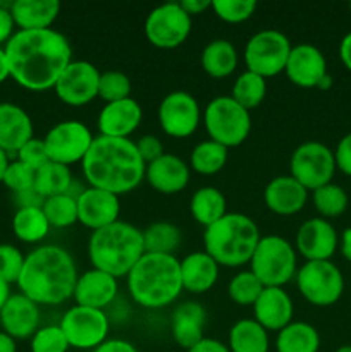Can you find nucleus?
<instances>
[{"mask_svg":"<svg viewBox=\"0 0 351 352\" xmlns=\"http://www.w3.org/2000/svg\"><path fill=\"white\" fill-rule=\"evenodd\" d=\"M334 160H336V168L351 177V133L339 140L336 150H334Z\"/></svg>","mask_w":351,"mask_h":352,"instance_id":"8fccbe9b","label":"nucleus"},{"mask_svg":"<svg viewBox=\"0 0 351 352\" xmlns=\"http://www.w3.org/2000/svg\"><path fill=\"white\" fill-rule=\"evenodd\" d=\"M10 296H12L10 294V284H7L6 280H2V278H0V309H2L3 305L9 301Z\"/></svg>","mask_w":351,"mask_h":352,"instance_id":"680f3d73","label":"nucleus"},{"mask_svg":"<svg viewBox=\"0 0 351 352\" xmlns=\"http://www.w3.org/2000/svg\"><path fill=\"white\" fill-rule=\"evenodd\" d=\"M202 120L209 140L222 144L227 150L243 144L250 136V112L234 102L231 95H220L210 100L203 109Z\"/></svg>","mask_w":351,"mask_h":352,"instance_id":"6e6552de","label":"nucleus"},{"mask_svg":"<svg viewBox=\"0 0 351 352\" xmlns=\"http://www.w3.org/2000/svg\"><path fill=\"white\" fill-rule=\"evenodd\" d=\"M30 340L31 352H67L71 347L58 325L40 327Z\"/></svg>","mask_w":351,"mask_h":352,"instance_id":"c03bdc74","label":"nucleus"},{"mask_svg":"<svg viewBox=\"0 0 351 352\" xmlns=\"http://www.w3.org/2000/svg\"><path fill=\"white\" fill-rule=\"evenodd\" d=\"M78 277V268L69 251L45 244L26 254L17 287L38 306H58L72 298Z\"/></svg>","mask_w":351,"mask_h":352,"instance_id":"7ed1b4c3","label":"nucleus"},{"mask_svg":"<svg viewBox=\"0 0 351 352\" xmlns=\"http://www.w3.org/2000/svg\"><path fill=\"white\" fill-rule=\"evenodd\" d=\"M134 144H136L138 153H140V157L143 158V162L147 165L151 164L153 160H157L158 157H162V155L165 153L164 143H162L160 138L155 136V134H145L140 140L134 141Z\"/></svg>","mask_w":351,"mask_h":352,"instance_id":"09e8293b","label":"nucleus"},{"mask_svg":"<svg viewBox=\"0 0 351 352\" xmlns=\"http://www.w3.org/2000/svg\"><path fill=\"white\" fill-rule=\"evenodd\" d=\"M143 244L145 253L176 256V251L181 244V230L172 222L158 220L143 230Z\"/></svg>","mask_w":351,"mask_h":352,"instance_id":"c9c22d12","label":"nucleus"},{"mask_svg":"<svg viewBox=\"0 0 351 352\" xmlns=\"http://www.w3.org/2000/svg\"><path fill=\"white\" fill-rule=\"evenodd\" d=\"M34 172L31 167L24 165L23 162L10 160L9 167H7L6 174H3L2 184L6 186L7 189L17 195V192L28 191V189H33L34 186Z\"/></svg>","mask_w":351,"mask_h":352,"instance_id":"49530a36","label":"nucleus"},{"mask_svg":"<svg viewBox=\"0 0 351 352\" xmlns=\"http://www.w3.org/2000/svg\"><path fill=\"white\" fill-rule=\"evenodd\" d=\"M61 12L58 0H14L10 14L17 30H48Z\"/></svg>","mask_w":351,"mask_h":352,"instance_id":"c85d7f7f","label":"nucleus"},{"mask_svg":"<svg viewBox=\"0 0 351 352\" xmlns=\"http://www.w3.org/2000/svg\"><path fill=\"white\" fill-rule=\"evenodd\" d=\"M24 254L14 244H0V278L7 284H17L24 267Z\"/></svg>","mask_w":351,"mask_h":352,"instance_id":"a18cd8bd","label":"nucleus"},{"mask_svg":"<svg viewBox=\"0 0 351 352\" xmlns=\"http://www.w3.org/2000/svg\"><path fill=\"white\" fill-rule=\"evenodd\" d=\"M212 10L224 23L240 24L253 16L257 10V2L255 0H212Z\"/></svg>","mask_w":351,"mask_h":352,"instance_id":"37998d69","label":"nucleus"},{"mask_svg":"<svg viewBox=\"0 0 351 352\" xmlns=\"http://www.w3.org/2000/svg\"><path fill=\"white\" fill-rule=\"evenodd\" d=\"M299 294L310 305L327 308L336 305L344 292V277L332 261H305L296 272Z\"/></svg>","mask_w":351,"mask_h":352,"instance_id":"1a4fd4ad","label":"nucleus"},{"mask_svg":"<svg viewBox=\"0 0 351 352\" xmlns=\"http://www.w3.org/2000/svg\"><path fill=\"white\" fill-rule=\"evenodd\" d=\"M10 78V72H9V62H7V55L3 48H0V85L3 81Z\"/></svg>","mask_w":351,"mask_h":352,"instance_id":"052dcab7","label":"nucleus"},{"mask_svg":"<svg viewBox=\"0 0 351 352\" xmlns=\"http://www.w3.org/2000/svg\"><path fill=\"white\" fill-rule=\"evenodd\" d=\"M312 201L317 212L320 213V217L326 220L341 217L348 210V205H350L348 192L339 184H334V182H329V184L312 191Z\"/></svg>","mask_w":351,"mask_h":352,"instance_id":"58836bf2","label":"nucleus"},{"mask_svg":"<svg viewBox=\"0 0 351 352\" xmlns=\"http://www.w3.org/2000/svg\"><path fill=\"white\" fill-rule=\"evenodd\" d=\"M10 78L24 89H54L58 76L72 62V48L61 31L17 30L3 47Z\"/></svg>","mask_w":351,"mask_h":352,"instance_id":"f257e3e1","label":"nucleus"},{"mask_svg":"<svg viewBox=\"0 0 351 352\" xmlns=\"http://www.w3.org/2000/svg\"><path fill=\"white\" fill-rule=\"evenodd\" d=\"M189 213L198 226L209 227L227 213V201L222 191L213 186H203L189 199Z\"/></svg>","mask_w":351,"mask_h":352,"instance_id":"7c9ffc66","label":"nucleus"},{"mask_svg":"<svg viewBox=\"0 0 351 352\" xmlns=\"http://www.w3.org/2000/svg\"><path fill=\"white\" fill-rule=\"evenodd\" d=\"M33 136V120L23 107L16 103H0V148L7 153H17Z\"/></svg>","mask_w":351,"mask_h":352,"instance_id":"cd10ccee","label":"nucleus"},{"mask_svg":"<svg viewBox=\"0 0 351 352\" xmlns=\"http://www.w3.org/2000/svg\"><path fill=\"white\" fill-rule=\"evenodd\" d=\"M93 352H138L134 344L124 339H107L105 342L100 344Z\"/></svg>","mask_w":351,"mask_h":352,"instance_id":"603ef678","label":"nucleus"},{"mask_svg":"<svg viewBox=\"0 0 351 352\" xmlns=\"http://www.w3.org/2000/svg\"><path fill=\"white\" fill-rule=\"evenodd\" d=\"M227 347L231 352H268L270 339L260 323L253 318H243L231 327Z\"/></svg>","mask_w":351,"mask_h":352,"instance_id":"2f4dec72","label":"nucleus"},{"mask_svg":"<svg viewBox=\"0 0 351 352\" xmlns=\"http://www.w3.org/2000/svg\"><path fill=\"white\" fill-rule=\"evenodd\" d=\"M182 291L191 294H205L219 278V265L205 251H193L179 260Z\"/></svg>","mask_w":351,"mask_h":352,"instance_id":"bb28decb","label":"nucleus"},{"mask_svg":"<svg viewBox=\"0 0 351 352\" xmlns=\"http://www.w3.org/2000/svg\"><path fill=\"white\" fill-rule=\"evenodd\" d=\"M308 189L291 175H277L264 189V203L272 213L291 217L301 212L308 201Z\"/></svg>","mask_w":351,"mask_h":352,"instance_id":"393cba45","label":"nucleus"},{"mask_svg":"<svg viewBox=\"0 0 351 352\" xmlns=\"http://www.w3.org/2000/svg\"><path fill=\"white\" fill-rule=\"evenodd\" d=\"M14 199L17 203V208H28V206H43L45 199L38 195L34 189H28V191L17 192L14 195Z\"/></svg>","mask_w":351,"mask_h":352,"instance_id":"5fc2aeb1","label":"nucleus"},{"mask_svg":"<svg viewBox=\"0 0 351 352\" xmlns=\"http://www.w3.org/2000/svg\"><path fill=\"white\" fill-rule=\"evenodd\" d=\"M72 182H74V179H72L71 168L67 165L48 160L47 164L41 165L34 172L33 189L41 198L47 199L52 198V196L65 195L69 191V188L72 186Z\"/></svg>","mask_w":351,"mask_h":352,"instance_id":"f704fd0d","label":"nucleus"},{"mask_svg":"<svg viewBox=\"0 0 351 352\" xmlns=\"http://www.w3.org/2000/svg\"><path fill=\"white\" fill-rule=\"evenodd\" d=\"M9 164H10L9 153H7L6 150H2V148H0V182H2L3 174H6V170H7V167H9Z\"/></svg>","mask_w":351,"mask_h":352,"instance_id":"e2e57ef3","label":"nucleus"},{"mask_svg":"<svg viewBox=\"0 0 351 352\" xmlns=\"http://www.w3.org/2000/svg\"><path fill=\"white\" fill-rule=\"evenodd\" d=\"M83 177L92 188L123 196L145 181L147 164L129 138L95 136L81 162Z\"/></svg>","mask_w":351,"mask_h":352,"instance_id":"f03ea898","label":"nucleus"},{"mask_svg":"<svg viewBox=\"0 0 351 352\" xmlns=\"http://www.w3.org/2000/svg\"><path fill=\"white\" fill-rule=\"evenodd\" d=\"M119 198L120 196L112 192L88 186L78 196V222L92 232L119 222Z\"/></svg>","mask_w":351,"mask_h":352,"instance_id":"a211bd4d","label":"nucleus"},{"mask_svg":"<svg viewBox=\"0 0 351 352\" xmlns=\"http://www.w3.org/2000/svg\"><path fill=\"white\" fill-rule=\"evenodd\" d=\"M100 71L88 60H72L58 76L54 91L62 103L71 107L88 105L98 98Z\"/></svg>","mask_w":351,"mask_h":352,"instance_id":"dca6fc26","label":"nucleus"},{"mask_svg":"<svg viewBox=\"0 0 351 352\" xmlns=\"http://www.w3.org/2000/svg\"><path fill=\"white\" fill-rule=\"evenodd\" d=\"M284 72L289 81L298 88H317L320 79L327 74L326 55L315 45H295L291 48Z\"/></svg>","mask_w":351,"mask_h":352,"instance_id":"6ab92c4d","label":"nucleus"},{"mask_svg":"<svg viewBox=\"0 0 351 352\" xmlns=\"http://www.w3.org/2000/svg\"><path fill=\"white\" fill-rule=\"evenodd\" d=\"M267 96V79L251 71L241 72L233 85L231 98L240 103L248 112L262 105Z\"/></svg>","mask_w":351,"mask_h":352,"instance_id":"4c0bfd02","label":"nucleus"},{"mask_svg":"<svg viewBox=\"0 0 351 352\" xmlns=\"http://www.w3.org/2000/svg\"><path fill=\"white\" fill-rule=\"evenodd\" d=\"M334 174V150L320 141H305L298 144L289 158V175L308 191H315L332 182Z\"/></svg>","mask_w":351,"mask_h":352,"instance_id":"9b49d317","label":"nucleus"},{"mask_svg":"<svg viewBox=\"0 0 351 352\" xmlns=\"http://www.w3.org/2000/svg\"><path fill=\"white\" fill-rule=\"evenodd\" d=\"M253 320L267 332H279L292 322L295 306L284 287H265L255 301Z\"/></svg>","mask_w":351,"mask_h":352,"instance_id":"b1692460","label":"nucleus"},{"mask_svg":"<svg viewBox=\"0 0 351 352\" xmlns=\"http://www.w3.org/2000/svg\"><path fill=\"white\" fill-rule=\"evenodd\" d=\"M50 223L45 217L41 206L17 208L12 217V232L21 243L36 244L43 241L50 232Z\"/></svg>","mask_w":351,"mask_h":352,"instance_id":"72a5a7b5","label":"nucleus"},{"mask_svg":"<svg viewBox=\"0 0 351 352\" xmlns=\"http://www.w3.org/2000/svg\"><path fill=\"white\" fill-rule=\"evenodd\" d=\"M127 292L138 306L162 309L182 292L179 260L172 254L145 253L126 275Z\"/></svg>","mask_w":351,"mask_h":352,"instance_id":"20e7f679","label":"nucleus"},{"mask_svg":"<svg viewBox=\"0 0 351 352\" xmlns=\"http://www.w3.org/2000/svg\"><path fill=\"white\" fill-rule=\"evenodd\" d=\"M295 250L306 261H327L339 250V234L336 227L322 217L308 219L296 232Z\"/></svg>","mask_w":351,"mask_h":352,"instance_id":"f3484780","label":"nucleus"},{"mask_svg":"<svg viewBox=\"0 0 351 352\" xmlns=\"http://www.w3.org/2000/svg\"><path fill=\"white\" fill-rule=\"evenodd\" d=\"M320 333L306 322H291L275 337L277 352H319Z\"/></svg>","mask_w":351,"mask_h":352,"instance_id":"473e14b6","label":"nucleus"},{"mask_svg":"<svg viewBox=\"0 0 351 352\" xmlns=\"http://www.w3.org/2000/svg\"><path fill=\"white\" fill-rule=\"evenodd\" d=\"M348 7H350V10H351V2H350V3H348Z\"/></svg>","mask_w":351,"mask_h":352,"instance_id":"338daca9","label":"nucleus"},{"mask_svg":"<svg viewBox=\"0 0 351 352\" xmlns=\"http://www.w3.org/2000/svg\"><path fill=\"white\" fill-rule=\"evenodd\" d=\"M229 160V150L212 140L196 144L189 157V168L202 175H215L226 167Z\"/></svg>","mask_w":351,"mask_h":352,"instance_id":"e433bc0d","label":"nucleus"},{"mask_svg":"<svg viewBox=\"0 0 351 352\" xmlns=\"http://www.w3.org/2000/svg\"><path fill=\"white\" fill-rule=\"evenodd\" d=\"M189 164L172 153H164L145 168V181L150 184V188L167 196L184 191L189 184Z\"/></svg>","mask_w":351,"mask_h":352,"instance_id":"4be33fe9","label":"nucleus"},{"mask_svg":"<svg viewBox=\"0 0 351 352\" xmlns=\"http://www.w3.org/2000/svg\"><path fill=\"white\" fill-rule=\"evenodd\" d=\"M291 41L279 30H260L246 41L244 65L246 71L262 78H274L284 72L291 54Z\"/></svg>","mask_w":351,"mask_h":352,"instance_id":"9d476101","label":"nucleus"},{"mask_svg":"<svg viewBox=\"0 0 351 352\" xmlns=\"http://www.w3.org/2000/svg\"><path fill=\"white\" fill-rule=\"evenodd\" d=\"M339 251L343 254V258L351 263V227H346V229L341 232L339 236Z\"/></svg>","mask_w":351,"mask_h":352,"instance_id":"13d9d810","label":"nucleus"},{"mask_svg":"<svg viewBox=\"0 0 351 352\" xmlns=\"http://www.w3.org/2000/svg\"><path fill=\"white\" fill-rule=\"evenodd\" d=\"M248 265L264 287H284L296 277L298 253L286 237L262 236Z\"/></svg>","mask_w":351,"mask_h":352,"instance_id":"0eeeda50","label":"nucleus"},{"mask_svg":"<svg viewBox=\"0 0 351 352\" xmlns=\"http://www.w3.org/2000/svg\"><path fill=\"white\" fill-rule=\"evenodd\" d=\"M69 346L81 351H93L109 339L110 322L102 309L74 305L64 313L58 323Z\"/></svg>","mask_w":351,"mask_h":352,"instance_id":"ddd939ff","label":"nucleus"},{"mask_svg":"<svg viewBox=\"0 0 351 352\" xmlns=\"http://www.w3.org/2000/svg\"><path fill=\"white\" fill-rule=\"evenodd\" d=\"M203 110L195 96L184 89L167 93L158 105L157 117L160 129L167 136L184 140L195 134L202 122Z\"/></svg>","mask_w":351,"mask_h":352,"instance_id":"2eb2a0df","label":"nucleus"},{"mask_svg":"<svg viewBox=\"0 0 351 352\" xmlns=\"http://www.w3.org/2000/svg\"><path fill=\"white\" fill-rule=\"evenodd\" d=\"M117 291H119V278L92 267L78 277L72 298L76 305L105 311L107 306L112 305L114 299L117 298Z\"/></svg>","mask_w":351,"mask_h":352,"instance_id":"412c9836","label":"nucleus"},{"mask_svg":"<svg viewBox=\"0 0 351 352\" xmlns=\"http://www.w3.org/2000/svg\"><path fill=\"white\" fill-rule=\"evenodd\" d=\"M317 88L323 89V91H326V89L332 88V76H330L329 72H327V74L323 76L322 79H320V82H319V85H317Z\"/></svg>","mask_w":351,"mask_h":352,"instance_id":"0e129e2a","label":"nucleus"},{"mask_svg":"<svg viewBox=\"0 0 351 352\" xmlns=\"http://www.w3.org/2000/svg\"><path fill=\"white\" fill-rule=\"evenodd\" d=\"M143 254V230L129 222L119 220L89 236L88 258L92 267L116 278L126 277Z\"/></svg>","mask_w":351,"mask_h":352,"instance_id":"39448f33","label":"nucleus"},{"mask_svg":"<svg viewBox=\"0 0 351 352\" xmlns=\"http://www.w3.org/2000/svg\"><path fill=\"white\" fill-rule=\"evenodd\" d=\"M12 2H0V48L6 47L7 41L16 33V23L10 14Z\"/></svg>","mask_w":351,"mask_h":352,"instance_id":"3c124183","label":"nucleus"},{"mask_svg":"<svg viewBox=\"0 0 351 352\" xmlns=\"http://www.w3.org/2000/svg\"><path fill=\"white\" fill-rule=\"evenodd\" d=\"M0 352H17L16 340L0 330Z\"/></svg>","mask_w":351,"mask_h":352,"instance_id":"bf43d9fd","label":"nucleus"},{"mask_svg":"<svg viewBox=\"0 0 351 352\" xmlns=\"http://www.w3.org/2000/svg\"><path fill=\"white\" fill-rule=\"evenodd\" d=\"M193 21L179 2H165L150 10L145 19V36L162 50L178 48L188 40Z\"/></svg>","mask_w":351,"mask_h":352,"instance_id":"f8f14e48","label":"nucleus"},{"mask_svg":"<svg viewBox=\"0 0 351 352\" xmlns=\"http://www.w3.org/2000/svg\"><path fill=\"white\" fill-rule=\"evenodd\" d=\"M95 136L81 120H62L45 134L43 143L48 158L62 165L81 164L92 148Z\"/></svg>","mask_w":351,"mask_h":352,"instance_id":"4468645a","label":"nucleus"},{"mask_svg":"<svg viewBox=\"0 0 351 352\" xmlns=\"http://www.w3.org/2000/svg\"><path fill=\"white\" fill-rule=\"evenodd\" d=\"M41 210L54 229H67L78 223V199L67 192L47 198Z\"/></svg>","mask_w":351,"mask_h":352,"instance_id":"ea45409f","label":"nucleus"},{"mask_svg":"<svg viewBox=\"0 0 351 352\" xmlns=\"http://www.w3.org/2000/svg\"><path fill=\"white\" fill-rule=\"evenodd\" d=\"M141 119H143V109L131 96L119 102L105 103L100 110L96 124H98L100 136L129 138L140 127Z\"/></svg>","mask_w":351,"mask_h":352,"instance_id":"5701e85b","label":"nucleus"},{"mask_svg":"<svg viewBox=\"0 0 351 352\" xmlns=\"http://www.w3.org/2000/svg\"><path fill=\"white\" fill-rule=\"evenodd\" d=\"M179 3H181L182 9H184L191 17L212 9V0H182V2Z\"/></svg>","mask_w":351,"mask_h":352,"instance_id":"6e6d98bb","label":"nucleus"},{"mask_svg":"<svg viewBox=\"0 0 351 352\" xmlns=\"http://www.w3.org/2000/svg\"><path fill=\"white\" fill-rule=\"evenodd\" d=\"M206 311L200 302L186 301L176 306L171 318L172 339L182 349H191L203 339Z\"/></svg>","mask_w":351,"mask_h":352,"instance_id":"a878e982","label":"nucleus"},{"mask_svg":"<svg viewBox=\"0 0 351 352\" xmlns=\"http://www.w3.org/2000/svg\"><path fill=\"white\" fill-rule=\"evenodd\" d=\"M131 91H133V82L127 74L120 71L100 72L98 98H102L105 103L131 98Z\"/></svg>","mask_w":351,"mask_h":352,"instance_id":"79ce46f5","label":"nucleus"},{"mask_svg":"<svg viewBox=\"0 0 351 352\" xmlns=\"http://www.w3.org/2000/svg\"><path fill=\"white\" fill-rule=\"evenodd\" d=\"M264 289L262 282L248 268V270L237 272L231 278L229 285H227V294H229L231 301L236 302L237 306H253Z\"/></svg>","mask_w":351,"mask_h":352,"instance_id":"a19ab883","label":"nucleus"},{"mask_svg":"<svg viewBox=\"0 0 351 352\" xmlns=\"http://www.w3.org/2000/svg\"><path fill=\"white\" fill-rule=\"evenodd\" d=\"M200 62H202L203 71L210 78L224 79L236 71L240 57H237L236 47L231 41L217 38L205 45L200 55Z\"/></svg>","mask_w":351,"mask_h":352,"instance_id":"c756f323","label":"nucleus"},{"mask_svg":"<svg viewBox=\"0 0 351 352\" xmlns=\"http://www.w3.org/2000/svg\"><path fill=\"white\" fill-rule=\"evenodd\" d=\"M186 352H231L227 344L220 342L217 339H210V337H203L198 344L188 349Z\"/></svg>","mask_w":351,"mask_h":352,"instance_id":"864d4df0","label":"nucleus"},{"mask_svg":"<svg viewBox=\"0 0 351 352\" xmlns=\"http://www.w3.org/2000/svg\"><path fill=\"white\" fill-rule=\"evenodd\" d=\"M260 230L244 213L231 212L209 226L203 232V248L219 267L240 268L250 263L260 241Z\"/></svg>","mask_w":351,"mask_h":352,"instance_id":"423d86ee","label":"nucleus"},{"mask_svg":"<svg viewBox=\"0 0 351 352\" xmlns=\"http://www.w3.org/2000/svg\"><path fill=\"white\" fill-rule=\"evenodd\" d=\"M334 352H351V346H341V347H337Z\"/></svg>","mask_w":351,"mask_h":352,"instance_id":"69168bd1","label":"nucleus"},{"mask_svg":"<svg viewBox=\"0 0 351 352\" xmlns=\"http://www.w3.org/2000/svg\"><path fill=\"white\" fill-rule=\"evenodd\" d=\"M0 329L14 340L31 339L40 329V306L24 294H12L0 309Z\"/></svg>","mask_w":351,"mask_h":352,"instance_id":"aec40b11","label":"nucleus"},{"mask_svg":"<svg viewBox=\"0 0 351 352\" xmlns=\"http://www.w3.org/2000/svg\"><path fill=\"white\" fill-rule=\"evenodd\" d=\"M339 58L344 67L351 72V31L343 36L339 43Z\"/></svg>","mask_w":351,"mask_h":352,"instance_id":"4d7b16f0","label":"nucleus"},{"mask_svg":"<svg viewBox=\"0 0 351 352\" xmlns=\"http://www.w3.org/2000/svg\"><path fill=\"white\" fill-rule=\"evenodd\" d=\"M17 160L23 162L24 165L31 167L33 170H38L41 165L47 164L50 158H48L47 148H45L43 138H31L30 141L23 144V146L17 150Z\"/></svg>","mask_w":351,"mask_h":352,"instance_id":"de8ad7c7","label":"nucleus"}]
</instances>
